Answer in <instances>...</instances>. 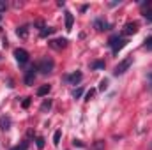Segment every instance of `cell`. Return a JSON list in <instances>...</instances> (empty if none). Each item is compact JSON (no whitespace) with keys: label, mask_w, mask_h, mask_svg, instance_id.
<instances>
[{"label":"cell","mask_w":152,"mask_h":150,"mask_svg":"<svg viewBox=\"0 0 152 150\" xmlns=\"http://www.w3.org/2000/svg\"><path fill=\"white\" fill-rule=\"evenodd\" d=\"M36 67H37V71H39V73H42V74H50V73H53L55 62H53L51 58L44 57V58H41V60H39V64L36 66Z\"/></svg>","instance_id":"obj_1"},{"label":"cell","mask_w":152,"mask_h":150,"mask_svg":"<svg viewBox=\"0 0 152 150\" xmlns=\"http://www.w3.org/2000/svg\"><path fill=\"white\" fill-rule=\"evenodd\" d=\"M108 44L112 46V51H113V53H118V51L127 44V39H122V37H118V36H113V37H110Z\"/></svg>","instance_id":"obj_2"},{"label":"cell","mask_w":152,"mask_h":150,"mask_svg":"<svg viewBox=\"0 0 152 150\" xmlns=\"http://www.w3.org/2000/svg\"><path fill=\"white\" fill-rule=\"evenodd\" d=\"M133 66V57H127V58H124L122 62H118V66L115 67V71H113V74L115 76H120V74H124L129 67Z\"/></svg>","instance_id":"obj_3"},{"label":"cell","mask_w":152,"mask_h":150,"mask_svg":"<svg viewBox=\"0 0 152 150\" xmlns=\"http://www.w3.org/2000/svg\"><path fill=\"white\" fill-rule=\"evenodd\" d=\"M14 57H16V60L23 66V64H27L28 60H30V55H28V51L27 50H23V48H16L14 50Z\"/></svg>","instance_id":"obj_4"},{"label":"cell","mask_w":152,"mask_h":150,"mask_svg":"<svg viewBox=\"0 0 152 150\" xmlns=\"http://www.w3.org/2000/svg\"><path fill=\"white\" fill-rule=\"evenodd\" d=\"M48 46L57 51H62L67 46V39H51V41H48Z\"/></svg>","instance_id":"obj_5"},{"label":"cell","mask_w":152,"mask_h":150,"mask_svg":"<svg viewBox=\"0 0 152 150\" xmlns=\"http://www.w3.org/2000/svg\"><path fill=\"white\" fill-rule=\"evenodd\" d=\"M67 83H71V85H78L81 79H83V74L80 73V71H75V73H71V74H66V78H64Z\"/></svg>","instance_id":"obj_6"},{"label":"cell","mask_w":152,"mask_h":150,"mask_svg":"<svg viewBox=\"0 0 152 150\" xmlns=\"http://www.w3.org/2000/svg\"><path fill=\"white\" fill-rule=\"evenodd\" d=\"M36 71H37V67L36 66H32V67H28L27 71H25V83L30 87V85H34V79H36Z\"/></svg>","instance_id":"obj_7"},{"label":"cell","mask_w":152,"mask_h":150,"mask_svg":"<svg viewBox=\"0 0 152 150\" xmlns=\"http://www.w3.org/2000/svg\"><path fill=\"white\" fill-rule=\"evenodd\" d=\"M136 32H138V23H136V21L126 23V27H124V34H126V36H134Z\"/></svg>","instance_id":"obj_8"},{"label":"cell","mask_w":152,"mask_h":150,"mask_svg":"<svg viewBox=\"0 0 152 150\" xmlns=\"http://www.w3.org/2000/svg\"><path fill=\"white\" fill-rule=\"evenodd\" d=\"M16 34H18V37L27 39V37H28V25H21V27H18Z\"/></svg>","instance_id":"obj_9"},{"label":"cell","mask_w":152,"mask_h":150,"mask_svg":"<svg viewBox=\"0 0 152 150\" xmlns=\"http://www.w3.org/2000/svg\"><path fill=\"white\" fill-rule=\"evenodd\" d=\"M94 27H96L99 32H103V30H108V27H110V25H108L104 20H96V21H94Z\"/></svg>","instance_id":"obj_10"},{"label":"cell","mask_w":152,"mask_h":150,"mask_svg":"<svg viewBox=\"0 0 152 150\" xmlns=\"http://www.w3.org/2000/svg\"><path fill=\"white\" fill-rule=\"evenodd\" d=\"M0 129L2 131H9L11 129V118L9 117H2L0 118Z\"/></svg>","instance_id":"obj_11"},{"label":"cell","mask_w":152,"mask_h":150,"mask_svg":"<svg viewBox=\"0 0 152 150\" xmlns=\"http://www.w3.org/2000/svg\"><path fill=\"white\" fill-rule=\"evenodd\" d=\"M73 21H75V18H73V14L67 11V12H66V30H71V28H73Z\"/></svg>","instance_id":"obj_12"},{"label":"cell","mask_w":152,"mask_h":150,"mask_svg":"<svg viewBox=\"0 0 152 150\" xmlns=\"http://www.w3.org/2000/svg\"><path fill=\"white\" fill-rule=\"evenodd\" d=\"M50 90H51V87H50V85H42V87H39V88H37V95H39V97L48 95V94H50Z\"/></svg>","instance_id":"obj_13"},{"label":"cell","mask_w":152,"mask_h":150,"mask_svg":"<svg viewBox=\"0 0 152 150\" xmlns=\"http://www.w3.org/2000/svg\"><path fill=\"white\" fill-rule=\"evenodd\" d=\"M51 106H53V103H51V99H44V103L41 104V111H42V113L50 111V110H51Z\"/></svg>","instance_id":"obj_14"},{"label":"cell","mask_w":152,"mask_h":150,"mask_svg":"<svg viewBox=\"0 0 152 150\" xmlns=\"http://www.w3.org/2000/svg\"><path fill=\"white\" fill-rule=\"evenodd\" d=\"M53 32H55V28H51V27H44V28L39 32V36H41V37H48V36H51Z\"/></svg>","instance_id":"obj_15"},{"label":"cell","mask_w":152,"mask_h":150,"mask_svg":"<svg viewBox=\"0 0 152 150\" xmlns=\"http://www.w3.org/2000/svg\"><path fill=\"white\" fill-rule=\"evenodd\" d=\"M92 150H104V141H103V140H97V141L94 143Z\"/></svg>","instance_id":"obj_16"},{"label":"cell","mask_w":152,"mask_h":150,"mask_svg":"<svg viewBox=\"0 0 152 150\" xmlns=\"http://www.w3.org/2000/svg\"><path fill=\"white\" fill-rule=\"evenodd\" d=\"M11 150H28V141H21L20 145H16L14 149H11Z\"/></svg>","instance_id":"obj_17"},{"label":"cell","mask_w":152,"mask_h":150,"mask_svg":"<svg viewBox=\"0 0 152 150\" xmlns=\"http://www.w3.org/2000/svg\"><path fill=\"white\" fill-rule=\"evenodd\" d=\"M81 95H83V88H81V87H78L76 90H73V97H75V99H80Z\"/></svg>","instance_id":"obj_18"},{"label":"cell","mask_w":152,"mask_h":150,"mask_svg":"<svg viewBox=\"0 0 152 150\" xmlns=\"http://www.w3.org/2000/svg\"><path fill=\"white\" fill-rule=\"evenodd\" d=\"M92 69H104V60H97L92 64Z\"/></svg>","instance_id":"obj_19"},{"label":"cell","mask_w":152,"mask_h":150,"mask_svg":"<svg viewBox=\"0 0 152 150\" xmlns=\"http://www.w3.org/2000/svg\"><path fill=\"white\" fill-rule=\"evenodd\" d=\"M60 136H62V133H60V131H55V134H53V143H55V145L60 143Z\"/></svg>","instance_id":"obj_20"},{"label":"cell","mask_w":152,"mask_h":150,"mask_svg":"<svg viewBox=\"0 0 152 150\" xmlns=\"http://www.w3.org/2000/svg\"><path fill=\"white\" fill-rule=\"evenodd\" d=\"M143 48H145V50H152V36L145 39V44H143Z\"/></svg>","instance_id":"obj_21"},{"label":"cell","mask_w":152,"mask_h":150,"mask_svg":"<svg viewBox=\"0 0 152 150\" xmlns=\"http://www.w3.org/2000/svg\"><path fill=\"white\" fill-rule=\"evenodd\" d=\"M106 88H108V79H103V81L99 83V90H103V92H104Z\"/></svg>","instance_id":"obj_22"},{"label":"cell","mask_w":152,"mask_h":150,"mask_svg":"<svg viewBox=\"0 0 152 150\" xmlns=\"http://www.w3.org/2000/svg\"><path fill=\"white\" fill-rule=\"evenodd\" d=\"M36 143H37V149H44V138L39 136L37 140H36Z\"/></svg>","instance_id":"obj_23"},{"label":"cell","mask_w":152,"mask_h":150,"mask_svg":"<svg viewBox=\"0 0 152 150\" xmlns=\"http://www.w3.org/2000/svg\"><path fill=\"white\" fill-rule=\"evenodd\" d=\"M7 7H9V5H7V2L0 0V12H5V11H7Z\"/></svg>","instance_id":"obj_24"},{"label":"cell","mask_w":152,"mask_h":150,"mask_svg":"<svg viewBox=\"0 0 152 150\" xmlns=\"http://www.w3.org/2000/svg\"><path fill=\"white\" fill-rule=\"evenodd\" d=\"M94 94H96V90H88V92H87V95H85V101H90V99L94 97Z\"/></svg>","instance_id":"obj_25"},{"label":"cell","mask_w":152,"mask_h":150,"mask_svg":"<svg viewBox=\"0 0 152 150\" xmlns=\"http://www.w3.org/2000/svg\"><path fill=\"white\" fill-rule=\"evenodd\" d=\"M30 101H32L30 97H25V101L21 103V106H23V108H28V106H30Z\"/></svg>","instance_id":"obj_26"},{"label":"cell","mask_w":152,"mask_h":150,"mask_svg":"<svg viewBox=\"0 0 152 150\" xmlns=\"http://www.w3.org/2000/svg\"><path fill=\"white\" fill-rule=\"evenodd\" d=\"M143 16H145V20H147V21H152V11H145V12H143Z\"/></svg>","instance_id":"obj_27"},{"label":"cell","mask_w":152,"mask_h":150,"mask_svg":"<svg viewBox=\"0 0 152 150\" xmlns=\"http://www.w3.org/2000/svg\"><path fill=\"white\" fill-rule=\"evenodd\" d=\"M73 145H76V147H85V145H83L80 140H75V141H73Z\"/></svg>","instance_id":"obj_28"},{"label":"cell","mask_w":152,"mask_h":150,"mask_svg":"<svg viewBox=\"0 0 152 150\" xmlns=\"http://www.w3.org/2000/svg\"><path fill=\"white\" fill-rule=\"evenodd\" d=\"M149 150H152V143H151V147H149Z\"/></svg>","instance_id":"obj_29"},{"label":"cell","mask_w":152,"mask_h":150,"mask_svg":"<svg viewBox=\"0 0 152 150\" xmlns=\"http://www.w3.org/2000/svg\"><path fill=\"white\" fill-rule=\"evenodd\" d=\"M2 18H4V16H2V14H0V21H2Z\"/></svg>","instance_id":"obj_30"},{"label":"cell","mask_w":152,"mask_h":150,"mask_svg":"<svg viewBox=\"0 0 152 150\" xmlns=\"http://www.w3.org/2000/svg\"><path fill=\"white\" fill-rule=\"evenodd\" d=\"M151 111H152V106H151Z\"/></svg>","instance_id":"obj_31"}]
</instances>
